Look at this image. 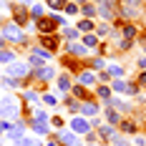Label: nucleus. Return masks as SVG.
I'll return each instance as SVG.
<instances>
[{
  "instance_id": "f257e3e1",
  "label": "nucleus",
  "mask_w": 146,
  "mask_h": 146,
  "mask_svg": "<svg viewBox=\"0 0 146 146\" xmlns=\"http://www.w3.org/2000/svg\"><path fill=\"white\" fill-rule=\"evenodd\" d=\"M15 113H18V103H15V101L5 98V101L0 103V116H3V118H13Z\"/></svg>"
},
{
  "instance_id": "f03ea898",
  "label": "nucleus",
  "mask_w": 146,
  "mask_h": 146,
  "mask_svg": "<svg viewBox=\"0 0 146 146\" xmlns=\"http://www.w3.org/2000/svg\"><path fill=\"white\" fill-rule=\"evenodd\" d=\"M28 73V66L25 63H13V66H8V76H13V78H23Z\"/></svg>"
},
{
  "instance_id": "7ed1b4c3",
  "label": "nucleus",
  "mask_w": 146,
  "mask_h": 146,
  "mask_svg": "<svg viewBox=\"0 0 146 146\" xmlns=\"http://www.w3.org/2000/svg\"><path fill=\"white\" fill-rule=\"evenodd\" d=\"M71 129L76 133H88V121H86V118H73V121H71Z\"/></svg>"
},
{
  "instance_id": "20e7f679",
  "label": "nucleus",
  "mask_w": 146,
  "mask_h": 146,
  "mask_svg": "<svg viewBox=\"0 0 146 146\" xmlns=\"http://www.w3.org/2000/svg\"><path fill=\"white\" fill-rule=\"evenodd\" d=\"M13 13H15V25H25V20H28V13H25V8H20V5H13Z\"/></svg>"
},
{
  "instance_id": "39448f33",
  "label": "nucleus",
  "mask_w": 146,
  "mask_h": 146,
  "mask_svg": "<svg viewBox=\"0 0 146 146\" xmlns=\"http://www.w3.org/2000/svg\"><path fill=\"white\" fill-rule=\"evenodd\" d=\"M5 38H13V40H18V43H23V40H25V38L20 35V30H18V25H15V23L5 28Z\"/></svg>"
},
{
  "instance_id": "423d86ee",
  "label": "nucleus",
  "mask_w": 146,
  "mask_h": 146,
  "mask_svg": "<svg viewBox=\"0 0 146 146\" xmlns=\"http://www.w3.org/2000/svg\"><path fill=\"white\" fill-rule=\"evenodd\" d=\"M60 141H63L66 146H83L81 141H78V136H76V133H68V131L60 133Z\"/></svg>"
},
{
  "instance_id": "0eeeda50",
  "label": "nucleus",
  "mask_w": 146,
  "mask_h": 146,
  "mask_svg": "<svg viewBox=\"0 0 146 146\" xmlns=\"http://www.w3.org/2000/svg\"><path fill=\"white\" fill-rule=\"evenodd\" d=\"M40 45H45L48 50H56V48H58V38H50V35H40Z\"/></svg>"
},
{
  "instance_id": "6e6552de",
  "label": "nucleus",
  "mask_w": 146,
  "mask_h": 146,
  "mask_svg": "<svg viewBox=\"0 0 146 146\" xmlns=\"http://www.w3.org/2000/svg\"><path fill=\"white\" fill-rule=\"evenodd\" d=\"M38 28L43 30V33L53 30V28H56V25H53V18H50V20H48V18H40V20H38Z\"/></svg>"
},
{
  "instance_id": "1a4fd4ad",
  "label": "nucleus",
  "mask_w": 146,
  "mask_h": 146,
  "mask_svg": "<svg viewBox=\"0 0 146 146\" xmlns=\"http://www.w3.org/2000/svg\"><path fill=\"white\" fill-rule=\"evenodd\" d=\"M86 50H88V48H86V45H81V43H71V45H68V53H76V56H83Z\"/></svg>"
},
{
  "instance_id": "9d476101",
  "label": "nucleus",
  "mask_w": 146,
  "mask_h": 146,
  "mask_svg": "<svg viewBox=\"0 0 146 146\" xmlns=\"http://www.w3.org/2000/svg\"><path fill=\"white\" fill-rule=\"evenodd\" d=\"M83 45H86V48H96V45H98V38H96V35H86V38H83Z\"/></svg>"
},
{
  "instance_id": "9b49d317",
  "label": "nucleus",
  "mask_w": 146,
  "mask_h": 146,
  "mask_svg": "<svg viewBox=\"0 0 146 146\" xmlns=\"http://www.w3.org/2000/svg\"><path fill=\"white\" fill-rule=\"evenodd\" d=\"M38 73H40L43 78H53V76H56V68H50V66H43Z\"/></svg>"
},
{
  "instance_id": "f8f14e48",
  "label": "nucleus",
  "mask_w": 146,
  "mask_h": 146,
  "mask_svg": "<svg viewBox=\"0 0 146 146\" xmlns=\"http://www.w3.org/2000/svg\"><path fill=\"white\" fill-rule=\"evenodd\" d=\"M111 106H116L118 111H131V106H129V103H123V101H118V98H113V101H111Z\"/></svg>"
},
{
  "instance_id": "ddd939ff",
  "label": "nucleus",
  "mask_w": 146,
  "mask_h": 146,
  "mask_svg": "<svg viewBox=\"0 0 146 146\" xmlns=\"http://www.w3.org/2000/svg\"><path fill=\"white\" fill-rule=\"evenodd\" d=\"M106 118H108V123H118V113L113 111V106H111V108L106 111Z\"/></svg>"
},
{
  "instance_id": "4468645a",
  "label": "nucleus",
  "mask_w": 146,
  "mask_h": 146,
  "mask_svg": "<svg viewBox=\"0 0 146 146\" xmlns=\"http://www.w3.org/2000/svg\"><path fill=\"white\" fill-rule=\"evenodd\" d=\"M123 35L131 40V38H136V25H123Z\"/></svg>"
},
{
  "instance_id": "2eb2a0df",
  "label": "nucleus",
  "mask_w": 146,
  "mask_h": 146,
  "mask_svg": "<svg viewBox=\"0 0 146 146\" xmlns=\"http://www.w3.org/2000/svg\"><path fill=\"white\" fill-rule=\"evenodd\" d=\"M96 111H98V106H96V103H83V113H86V116L96 113Z\"/></svg>"
},
{
  "instance_id": "dca6fc26",
  "label": "nucleus",
  "mask_w": 146,
  "mask_h": 146,
  "mask_svg": "<svg viewBox=\"0 0 146 146\" xmlns=\"http://www.w3.org/2000/svg\"><path fill=\"white\" fill-rule=\"evenodd\" d=\"M58 86H60V91H68V88H71V78H68V76H60Z\"/></svg>"
},
{
  "instance_id": "f3484780",
  "label": "nucleus",
  "mask_w": 146,
  "mask_h": 146,
  "mask_svg": "<svg viewBox=\"0 0 146 146\" xmlns=\"http://www.w3.org/2000/svg\"><path fill=\"white\" fill-rule=\"evenodd\" d=\"M121 129H123L126 133H133V131H136V123H133V121H123V123H121Z\"/></svg>"
},
{
  "instance_id": "a211bd4d",
  "label": "nucleus",
  "mask_w": 146,
  "mask_h": 146,
  "mask_svg": "<svg viewBox=\"0 0 146 146\" xmlns=\"http://www.w3.org/2000/svg\"><path fill=\"white\" fill-rule=\"evenodd\" d=\"M111 144H116V146H129V141H126L123 136H118V133H113V139H111Z\"/></svg>"
},
{
  "instance_id": "6ab92c4d",
  "label": "nucleus",
  "mask_w": 146,
  "mask_h": 146,
  "mask_svg": "<svg viewBox=\"0 0 146 146\" xmlns=\"http://www.w3.org/2000/svg\"><path fill=\"white\" fill-rule=\"evenodd\" d=\"M81 81H83V83H93V81H96V78H93V71L81 73Z\"/></svg>"
},
{
  "instance_id": "aec40b11",
  "label": "nucleus",
  "mask_w": 146,
  "mask_h": 146,
  "mask_svg": "<svg viewBox=\"0 0 146 146\" xmlns=\"http://www.w3.org/2000/svg\"><path fill=\"white\" fill-rule=\"evenodd\" d=\"M35 133H48V123L45 121H38L35 123Z\"/></svg>"
},
{
  "instance_id": "412c9836",
  "label": "nucleus",
  "mask_w": 146,
  "mask_h": 146,
  "mask_svg": "<svg viewBox=\"0 0 146 146\" xmlns=\"http://www.w3.org/2000/svg\"><path fill=\"white\" fill-rule=\"evenodd\" d=\"M121 13L126 15V18H136V15H139V10H136V8H133V10H131V8H129V5H126V8H123V10H121Z\"/></svg>"
},
{
  "instance_id": "4be33fe9",
  "label": "nucleus",
  "mask_w": 146,
  "mask_h": 146,
  "mask_svg": "<svg viewBox=\"0 0 146 146\" xmlns=\"http://www.w3.org/2000/svg\"><path fill=\"white\" fill-rule=\"evenodd\" d=\"M48 3H50V8H53V10H60V8L66 5V0H48Z\"/></svg>"
},
{
  "instance_id": "5701e85b",
  "label": "nucleus",
  "mask_w": 146,
  "mask_h": 146,
  "mask_svg": "<svg viewBox=\"0 0 146 146\" xmlns=\"http://www.w3.org/2000/svg\"><path fill=\"white\" fill-rule=\"evenodd\" d=\"M0 60H3V63H10V60H13V53H10V50H3V53H0Z\"/></svg>"
},
{
  "instance_id": "b1692460",
  "label": "nucleus",
  "mask_w": 146,
  "mask_h": 146,
  "mask_svg": "<svg viewBox=\"0 0 146 146\" xmlns=\"http://www.w3.org/2000/svg\"><path fill=\"white\" fill-rule=\"evenodd\" d=\"M91 28H93L91 20H81V23H78V30H91Z\"/></svg>"
},
{
  "instance_id": "393cba45",
  "label": "nucleus",
  "mask_w": 146,
  "mask_h": 146,
  "mask_svg": "<svg viewBox=\"0 0 146 146\" xmlns=\"http://www.w3.org/2000/svg\"><path fill=\"white\" fill-rule=\"evenodd\" d=\"M126 93H129V96H136V93H139V83H129Z\"/></svg>"
},
{
  "instance_id": "a878e982",
  "label": "nucleus",
  "mask_w": 146,
  "mask_h": 146,
  "mask_svg": "<svg viewBox=\"0 0 146 146\" xmlns=\"http://www.w3.org/2000/svg\"><path fill=\"white\" fill-rule=\"evenodd\" d=\"M129 83H123V81H113V91H126Z\"/></svg>"
},
{
  "instance_id": "bb28decb",
  "label": "nucleus",
  "mask_w": 146,
  "mask_h": 146,
  "mask_svg": "<svg viewBox=\"0 0 146 146\" xmlns=\"http://www.w3.org/2000/svg\"><path fill=\"white\" fill-rule=\"evenodd\" d=\"M73 93H76L78 98H86V96H88V93H86V91H83L81 86H73Z\"/></svg>"
},
{
  "instance_id": "cd10ccee",
  "label": "nucleus",
  "mask_w": 146,
  "mask_h": 146,
  "mask_svg": "<svg viewBox=\"0 0 146 146\" xmlns=\"http://www.w3.org/2000/svg\"><path fill=\"white\" fill-rule=\"evenodd\" d=\"M45 103H48V106H56V103H58V98H56V96H50V93H45V98H43Z\"/></svg>"
},
{
  "instance_id": "c85d7f7f",
  "label": "nucleus",
  "mask_w": 146,
  "mask_h": 146,
  "mask_svg": "<svg viewBox=\"0 0 146 146\" xmlns=\"http://www.w3.org/2000/svg\"><path fill=\"white\" fill-rule=\"evenodd\" d=\"M131 40H129V38H123V40H121V43H118V48H121V50H129V48H131Z\"/></svg>"
},
{
  "instance_id": "c756f323",
  "label": "nucleus",
  "mask_w": 146,
  "mask_h": 146,
  "mask_svg": "<svg viewBox=\"0 0 146 146\" xmlns=\"http://www.w3.org/2000/svg\"><path fill=\"white\" fill-rule=\"evenodd\" d=\"M91 68H93V71H101V68H103V60H101V58H96L93 63H91Z\"/></svg>"
},
{
  "instance_id": "7c9ffc66",
  "label": "nucleus",
  "mask_w": 146,
  "mask_h": 146,
  "mask_svg": "<svg viewBox=\"0 0 146 146\" xmlns=\"http://www.w3.org/2000/svg\"><path fill=\"white\" fill-rule=\"evenodd\" d=\"M108 93H111V88H106V86L98 88V96H101V98H108Z\"/></svg>"
},
{
  "instance_id": "2f4dec72",
  "label": "nucleus",
  "mask_w": 146,
  "mask_h": 146,
  "mask_svg": "<svg viewBox=\"0 0 146 146\" xmlns=\"http://www.w3.org/2000/svg\"><path fill=\"white\" fill-rule=\"evenodd\" d=\"M83 13L91 18V15H96V8H93V5H83Z\"/></svg>"
},
{
  "instance_id": "473e14b6",
  "label": "nucleus",
  "mask_w": 146,
  "mask_h": 146,
  "mask_svg": "<svg viewBox=\"0 0 146 146\" xmlns=\"http://www.w3.org/2000/svg\"><path fill=\"white\" fill-rule=\"evenodd\" d=\"M108 73H111V76H121V66H111V68H108Z\"/></svg>"
},
{
  "instance_id": "72a5a7b5",
  "label": "nucleus",
  "mask_w": 146,
  "mask_h": 146,
  "mask_svg": "<svg viewBox=\"0 0 146 146\" xmlns=\"http://www.w3.org/2000/svg\"><path fill=\"white\" fill-rule=\"evenodd\" d=\"M25 101H38V93H35V91H28V93H25Z\"/></svg>"
},
{
  "instance_id": "f704fd0d",
  "label": "nucleus",
  "mask_w": 146,
  "mask_h": 146,
  "mask_svg": "<svg viewBox=\"0 0 146 146\" xmlns=\"http://www.w3.org/2000/svg\"><path fill=\"white\" fill-rule=\"evenodd\" d=\"M30 13H33V15H40V13H43V8H40V5H30Z\"/></svg>"
},
{
  "instance_id": "c9c22d12",
  "label": "nucleus",
  "mask_w": 146,
  "mask_h": 146,
  "mask_svg": "<svg viewBox=\"0 0 146 146\" xmlns=\"http://www.w3.org/2000/svg\"><path fill=\"white\" fill-rule=\"evenodd\" d=\"M66 38H71V40H76V38H78V30H66Z\"/></svg>"
},
{
  "instance_id": "e433bc0d",
  "label": "nucleus",
  "mask_w": 146,
  "mask_h": 146,
  "mask_svg": "<svg viewBox=\"0 0 146 146\" xmlns=\"http://www.w3.org/2000/svg\"><path fill=\"white\" fill-rule=\"evenodd\" d=\"M66 13H78V8H76V5H73V3H68V5H66Z\"/></svg>"
},
{
  "instance_id": "4c0bfd02",
  "label": "nucleus",
  "mask_w": 146,
  "mask_h": 146,
  "mask_svg": "<svg viewBox=\"0 0 146 146\" xmlns=\"http://www.w3.org/2000/svg\"><path fill=\"white\" fill-rule=\"evenodd\" d=\"M68 111L76 113V111H78V103H76V101H68Z\"/></svg>"
},
{
  "instance_id": "58836bf2",
  "label": "nucleus",
  "mask_w": 146,
  "mask_h": 146,
  "mask_svg": "<svg viewBox=\"0 0 146 146\" xmlns=\"http://www.w3.org/2000/svg\"><path fill=\"white\" fill-rule=\"evenodd\" d=\"M23 146H38V141L35 139H23Z\"/></svg>"
},
{
  "instance_id": "ea45409f",
  "label": "nucleus",
  "mask_w": 146,
  "mask_h": 146,
  "mask_svg": "<svg viewBox=\"0 0 146 146\" xmlns=\"http://www.w3.org/2000/svg\"><path fill=\"white\" fill-rule=\"evenodd\" d=\"M139 86H141V88H146V71L141 73V76H139Z\"/></svg>"
},
{
  "instance_id": "a19ab883",
  "label": "nucleus",
  "mask_w": 146,
  "mask_h": 146,
  "mask_svg": "<svg viewBox=\"0 0 146 146\" xmlns=\"http://www.w3.org/2000/svg\"><path fill=\"white\" fill-rule=\"evenodd\" d=\"M106 33H108V25H106V23H103L101 28H98V35H106Z\"/></svg>"
},
{
  "instance_id": "79ce46f5",
  "label": "nucleus",
  "mask_w": 146,
  "mask_h": 146,
  "mask_svg": "<svg viewBox=\"0 0 146 146\" xmlns=\"http://www.w3.org/2000/svg\"><path fill=\"white\" fill-rule=\"evenodd\" d=\"M131 3H136V5H144V0H126V5H131Z\"/></svg>"
},
{
  "instance_id": "37998d69",
  "label": "nucleus",
  "mask_w": 146,
  "mask_h": 146,
  "mask_svg": "<svg viewBox=\"0 0 146 146\" xmlns=\"http://www.w3.org/2000/svg\"><path fill=\"white\" fill-rule=\"evenodd\" d=\"M139 66H141V68L146 71V58H141V60H139Z\"/></svg>"
},
{
  "instance_id": "c03bdc74",
  "label": "nucleus",
  "mask_w": 146,
  "mask_h": 146,
  "mask_svg": "<svg viewBox=\"0 0 146 146\" xmlns=\"http://www.w3.org/2000/svg\"><path fill=\"white\" fill-rule=\"evenodd\" d=\"M0 48H3V38H0Z\"/></svg>"
},
{
  "instance_id": "a18cd8bd",
  "label": "nucleus",
  "mask_w": 146,
  "mask_h": 146,
  "mask_svg": "<svg viewBox=\"0 0 146 146\" xmlns=\"http://www.w3.org/2000/svg\"><path fill=\"white\" fill-rule=\"evenodd\" d=\"M23 3H28V0H23Z\"/></svg>"
},
{
  "instance_id": "49530a36",
  "label": "nucleus",
  "mask_w": 146,
  "mask_h": 146,
  "mask_svg": "<svg viewBox=\"0 0 146 146\" xmlns=\"http://www.w3.org/2000/svg\"><path fill=\"white\" fill-rule=\"evenodd\" d=\"M91 146H96V144H91Z\"/></svg>"
},
{
  "instance_id": "de8ad7c7",
  "label": "nucleus",
  "mask_w": 146,
  "mask_h": 146,
  "mask_svg": "<svg viewBox=\"0 0 146 146\" xmlns=\"http://www.w3.org/2000/svg\"><path fill=\"white\" fill-rule=\"evenodd\" d=\"M144 50H146V45H144Z\"/></svg>"
}]
</instances>
